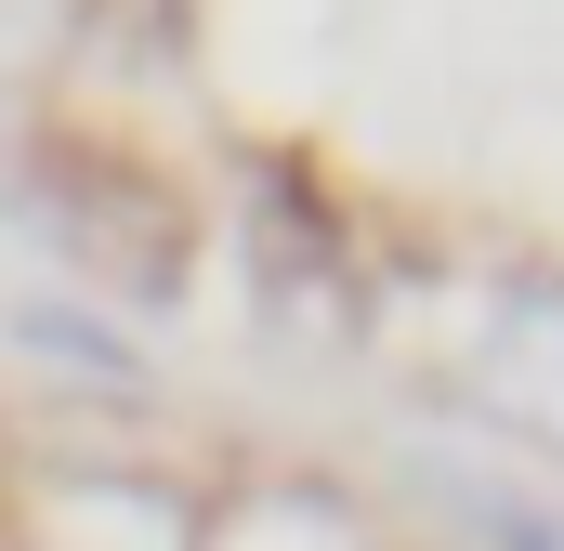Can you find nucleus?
Here are the masks:
<instances>
[{"label": "nucleus", "instance_id": "obj_1", "mask_svg": "<svg viewBox=\"0 0 564 551\" xmlns=\"http://www.w3.org/2000/svg\"><path fill=\"white\" fill-rule=\"evenodd\" d=\"M473 395L512 420L525 446L564 460V289H499V315L473 342Z\"/></svg>", "mask_w": 564, "mask_h": 551}, {"label": "nucleus", "instance_id": "obj_2", "mask_svg": "<svg viewBox=\"0 0 564 551\" xmlns=\"http://www.w3.org/2000/svg\"><path fill=\"white\" fill-rule=\"evenodd\" d=\"M459 526H473L486 551H564V512L512 499V486H459Z\"/></svg>", "mask_w": 564, "mask_h": 551}]
</instances>
